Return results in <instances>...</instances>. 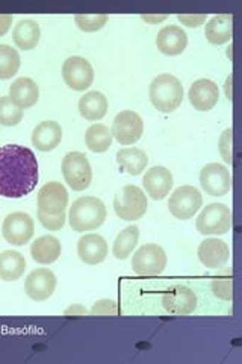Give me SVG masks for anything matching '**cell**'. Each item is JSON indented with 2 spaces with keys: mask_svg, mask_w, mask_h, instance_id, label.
Instances as JSON below:
<instances>
[{
  "mask_svg": "<svg viewBox=\"0 0 242 364\" xmlns=\"http://www.w3.org/2000/svg\"><path fill=\"white\" fill-rule=\"evenodd\" d=\"M108 243L99 234H87L77 243V255L85 264L96 266L108 257Z\"/></svg>",
  "mask_w": 242,
  "mask_h": 364,
  "instance_id": "cell-18",
  "label": "cell"
},
{
  "mask_svg": "<svg viewBox=\"0 0 242 364\" xmlns=\"http://www.w3.org/2000/svg\"><path fill=\"white\" fill-rule=\"evenodd\" d=\"M138 238H140V228L138 226H128L123 230L117 238H115L112 246V254L117 259H126L132 255L133 249L138 245Z\"/></svg>",
  "mask_w": 242,
  "mask_h": 364,
  "instance_id": "cell-30",
  "label": "cell"
},
{
  "mask_svg": "<svg viewBox=\"0 0 242 364\" xmlns=\"http://www.w3.org/2000/svg\"><path fill=\"white\" fill-rule=\"evenodd\" d=\"M21 60L16 49L8 44H0V79H11L17 75Z\"/></svg>",
  "mask_w": 242,
  "mask_h": 364,
  "instance_id": "cell-31",
  "label": "cell"
},
{
  "mask_svg": "<svg viewBox=\"0 0 242 364\" xmlns=\"http://www.w3.org/2000/svg\"><path fill=\"white\" fill-rule=\"evenodd\" d=\"M204 36L211 44L221 46L233 38V16L218 14L206 23Z\"/></svg>",
  "mask_w": 242,
  "mask_h": 364,
  "instance_id": "cell-23",
  "label": "cell"
},
{
  "mask_svg": "<svg viewBox=\"0 0 242 364\" xmlns=\"http://www.w3.org/2000/svg\"><path fill=\"white\" fill-rule=\"evenodd\" d=\"M61 242L56 237L43 235L32 243L31 255L40 264H52L61 257Z\"/></svg>",
  "mask_w": 242,
  "mask_h": 364,
  "instance_id": "cell-24",
  "label": "cell"
},
{
  "mask_svg": "<svg viewBox=\"0 0 242 364\" xmlns=\"http://www.w3.org/2000/svg\"><path fill=\"white\" fill-rule=\"evenodd\" d=\"M117 163L132 176L141 175L147 164L148 158L144 151L138 149V147H126L117 152Z\"/></svg>",
  "mask_w": 242,
  "mask_h": 364,
  "instance_id": "cell-28",
  "label": "cell"
},
{
  "mask_svg": "<svg viewBox=\"0 0 242 364\" xmlns=\"http://www.w3.org/2000/svg\"><path fill=\"white\" fill-rule=\"evenodd\" d=\"M203 205L200 191L192 186H182L170 196L168 210L176 219L188 220L197 214Z\"/></svg>",
  "mask_w": 242,
  "mask_h": 364,
  "instance_id": "cell-8",
  "label": "cell"
},
{
  "mask_svg": "<svg viewBox=\"0 0 242 364\" xmlns=\"http://www.w3.org/2000/svg\"><path fill=\"white\" fill-rule=\"evenodd\" d=\"M62 77L72 90L85 91L93 85L94 68L82 56H72L62 65Z\"/></svg>",
  "mask_w": 242,
  "mask_h": 364,
  "instance_id": "cell-10",
  "label": "cell"
},
{
  "mask_svg": "<svg viewBox=\"0 0 242 364\" xmlns=\"http://www.w3.org/2000/svg\"><path fill=\"white\" fill-rule=\"evenodd\" d=\"M197 231L203 235H224L232 230V211L224 203H211L199 214Z\"/></svg>",
  "mask_w": 242,
  "mask_h": 364,
  "instance_id": "cell-5",
  "label": "cell"
},
{
  "mask_svg": "<svg viewBox=\"0 0 242 364\" xmlns=\"http://www.w3.org/2000/svg\"><path fill=\"white\" fill-rule=\"evenodd\" d=\"M156 46L159 52L168 56L183 53L188 46L187 32L179 26H165L159 31L156 37Z\"/></svg>",
  "mask_w": 242,
  "mask_h": 364,
  "instance_id": "cell-21",
  "label": "cell"
},
{
  "mask_svg": "<svg viewBox=\"0 0 242 364\" xmlns=\"http://www.w3.org/2000/svg\"><path fill=\"white\" fill-rule=\"evenodd\" d=\"M112 132L108 127L101 123H96L93 127H89L85 134V143L91 152L103 154L106 152L112 144Z\"/></svg>",
  "mask_w": 242,
  "mask_h": 364,
  "instance_id": "cell-29",
  "label": "cell"
},
{
  "mask_svg": "<svg viewBox=\"0 0 242 364\" xmlns=\"http://www.w3.org/2000/svg\"><path fill=\"white\" fill-rule=\"evenodd\" d=\"M88 310L82 305H72L64 311V316H87Z\"/></svg>",
  "mask_w": 242,
  "mask_h": 364,
  "instance_id": "cell-40",
  "label": "cell"
},
{
  "mask_svg": "<svg viewBox=\"0 0 242 364\" xmlns=\"http://www.w3.org/2000/svg\"><path fill=\"white\" fill-rule=\"evenodd\" d=\"M167 267V254L159 245L148 243L136 250L132 258V269L140 277H158Z\"/></svg>",
  "mask_w": 242,
  "mask_h": 364,
  "instance_id": "cell-7",
  "label": "cell"
},
{
  "mask_svg": "<svg viewBox=\"0 0 242 364\" xmlns=\"http://www.w3.org/2000/svg\"><path fill=\"white\" fill-rule=\"evenodd\" d=\"M65 213L61 214H45L43 211H38V220L40 223L49 231H60L61 228L65 225Z\"/></svg>",
  "mask_w": 242,
  "mask_h": 364,
  "instance_id": "cell-36",
  "label": "cell"
},
{
  "mask_svg": "<svg viewBox=\"0 0 242 364\" xmlns=\"http://www.w3.org/2000/svg\"><path fill=\"white\" fill-rule=\"evenodd\" d=\"M89 314L91 316H117V314H120V306L117 305V302H114V301L101 299L93 305V309H91Z\"/></svg>",
  "mask_w": 242,
  "mask_h": 364,
  "instance_id": "cell-37",
  "label": "cell"
},
{
  "mask_svg": "<svg viewBox=\"0 0 242 364\" xmlns=\"http://www.w3.org/2000/svg\"><path fill=\"white\" fill-rule=\"evenodd\" d=\"M114 210L120 219L135 222L147 213L145 193L136 186L123 187L114 199Z\"/></svg>",
  "mask_w": 242,
  "mask_h": 364,
  "instance_id": "cell-4",
  "label": "cell"
},
{
  "mask_svg": "<svg viewBox=\"0 0 242 364\" xmlns=\"http://www.w3.org/2000/svg\"><path fill=\"white\" fill-rule=\"evenodd\" d=\"M200 184L207 195L224 196L232 188V178L223 164L211 163L202 168Z\"/></svg>",
  "mask_w": 242,
  "mask_h": 364,
  "instance_id": "cell-12",
  "label": "cell"
},
{
  "mask_svg": "<svg viewBox=\"0 0 242 364\" xmlns=\"http://www.w3.org/2000/svg\"><path fill=\"white\" fill-rule=\"evenodd\" d=\"M26 270V259L17 250H5L0 254V279L17 281Z\"/></svg>",
  "mask_w": 242,
  "mask_h": 364,
  "instance_id": "cell-27",
  "label": "cell"
},
{
  "mask_svg": "<svg viewBox=\"0 0 242 364\" xmlns=\"http://www.w3.org/2000/svg\"><path fill=\"white\" fill-rule=\"evenodd\" d=\"M68 205V191L61 182H48L38 191V211L45 214H61L65 213Z\"/></svg>",
  "mask_w": 242,
  "mask_h": 364,
  "instance_id": "cell-14",
  "label": "cell"
},
{
  "mask_svg": "<svg viewBox=\"0 0 242 364\" xmlns=\"http://www.w3.org/2000/svg\"><path fill=\"white\" fill-rule=\"evenodd\" d=\"M177 20L188 28H199L204 25L207 16L206 14H179Z\"/></svg>",
  "mask_w": 242,
  "mask_h": 364,
  "instance_id": "cell-38",
  "label": "cell"
},
{
  "mask_svg": "<svg viewBox=\"0 0 242 364\" xmlns=\"http://www.w3.org/2000/svg\"><path fill=\"white\" fill-rule=\"evenodd\" d=\"M143 186L147 195L153 200H163L170 195L172 188V175L164 166H155L147 170Z\"/></svg>",
  "mask_w": 242,
  "mask_h": 364,
  "instance_id": "cell-16",
  "label": "cell"
},
{
  "mask_svg": "<svg viewBox=\"0 0 242 364\" xmlns=\"http://www.w3.org/2000/svg\"><path fill=\"white\" fill-rule=\"evenodd\" d=\"M197 294L187 286H175L163 296L164 309L175 316H188L197 309Z\"/></svg>",
  "mask_w": 242,
  "mask_h": 364,
  "instance_id": "cell-13",
  "label": "cell"
},
{
  "mask_svg": "<svg viewBox=\"0 0 242 364\" xmlns=\"http://www.w3.org/2000/svg\"><path fill=\"white\" fill-rule=\"evenodd\" d=\"M62 140L61 124L53 120L41 122L32 132V144L41 152H50L56 149Z\"/></svg>",
  "mask_w": 242,
  "mask_h": 364,
  "instance_id": "cell-22",
  "label": "cell"
},
{
  "mask_svg": "<svg viewBox=\"0 0 242 364\" xmlns=\"http://www.w3.org/2000/svg\"><path fill=\"white\" fill-rule=\"evenodd\" d=\"M40 25L33 20H20L13 31V40L17 48L21 50L35 49L37 44L40 43Z\"/></svg>",
  "mask_w": 242,
  "mask_h": 364,
  "instance_id": "cell-26",
  "label": "cell"
},
{
  "mask_svg": "<svg viewBox=\"0 0 242 364\" xmlns=\"http://www.w3.org/2000/svg\"><path fill=\"white\" fill-rule=\"evenodd\" d=\"M144 21L150 23V25H158V23L164 21L167 18V16H143L141 17Z\"/></svg>",
  "mask_w": 242,
  "mask_h": 364,
  "instance_id": "cell-41",
  "label": "cell"
},
{
  "mask_svg": "<svg viewBox=\"0 0 242 364\" xmlns=\"http://www.w3.org/2000/svg\"><path fill=\"white\" fill-rule=\"evenodd\" d=\"M35 232V223L28 213L16 211L8 214L2 225V235L9 245H26Z\"/></svg>",
  "mask_w": 242,
  "mask_h": 364,
  "instance_id": "cell-9",
  "label": "cell"
},
{
  "mask_svg": "<svg viewBox=\"0 0 242 364\" xmlns=\"http://www.w3.org/2000/svg\"><path fill=\"white\" fill-rule=\"evenodd\" d=\"M202 264L209 269H221L227 264L230 258V250L226 242L220 238H206L197 250Z\"/></svg>",
  "mask_w": 242,
  "mask_h": 364,
  "instance_id": "cell-17",
  "label": "cell"
},
{
  "mask_svg": "<svg viewBox=\"0 0 242 364\" xmlns=\"http://www.w3.org/2000/svg\"><path fill=\"white\" fill-rule=\"evenodd\" d=\"M232 81H233V75L230 73V76L226 79V96L227 99L232 102L233 100V95H232Z\"/></svg>",
  "mask_w": 242,
  "mask_h": 364,
  "instance_id": "cell-42",
  "label": "cell"
},
{
  "mask_svg": "<svg viewBox=\"0 0 242 364\" xmlns=\"http://www.w3.org/2000/svg\"><path fill=\"white\" fill-rule=\"evenodd\" d=\"M23 120V109L17 108L9 96L0 97V124L4 127H16Z\"/></svg>",
  "mask_w": 242,
  "mask_h": 364,
  "instance_id": "cell-32",
  "label": "cell"
},
{
  "mask_svg": "<svg viewBox=\"0 0 242 364\" xmlns=\"http://www.w3.org/2000/svg\"><path fill=\"white\" fill-rule=\"evenodd\" d=\"M76 25L84 32H97L108 23L106 14H77L75 17Z\"/></svg>",
  "mask_w": 242,
  "mask_h": 364,
  "instance_id": "cell-34",
  "label": "cell"
},
{
  "mask_svg": "<svg viewBox=\"0 0 242 364\" xmlns=\"http://www.w3.org/2000/svg\"><path fill=\"white\" fill-rule=\"evenodd\" d=\"M189 102L191 105L199 111H209L220 99V90L211 79H199L189 88Z\"/></svg>",
  "mask_w": 242,
  "mask_h": 364,
  "instance_id": "cell-19",
  "label": "cell"
},
{
  "mask_svg": "<svg viewBox=\"0 0 242 364\" xmlns=\"http://www.w3.org/2000/svg\"><path fill=\"white\" fill-rule=\"evenodd\" d=\"M111 132L120 144H133L143 136L144 122L138 112L126 109L119 112L114 119Z\"/></svg>",
  "mask_w": 242,
  "mask_h": 364,
  "instance_id": "cell-11",
  "label": "cell"
},
{
  "mask_svg": "<svg viewBox=\"0 0 242 364\" xmlns=\"http://www.w3.org/2000/svg\"><path fill=\"white\" fill-rule=\"evenodd\" d=\"M212 291L218 299L223 301H232L233 299V279L232 272H226L224 277H215L212 284Z\"/></svg>",
  "mask_w": 242,
  "mask_h": 364,
  "instance_id": "cell-33",
  "label": "cell"
},
{
  "mask_svg": "<svg viewBox=\"0 0 242 364\" xmlns=\"http://www.w3.org/2000/svg\"><path fill=\"white\" fill-rule=\"evenodd\" d=\"M150 100L160 112L176 111L183 100V85L176 76L170 73L159 75L150 84Z\"/></svg>",
  "mask_w": 242,
  "mask_h": 364,
  "instance_id": "cell-3",
  "label": "cell"
},
{
  "mask_svg": "<svg viewBox=\"0 0 242 364\" xmlns=\"http://www.w3.org/2000/svg\"><path fill=\"white\" fill-rule=\"evenodd\" d=\"M38 161L29 147L6 144L0 147V196L21 199L38 184Z\"/></svg>",
  "mask_w": 242,
  "mask_h": 364,
  "instance_id": "cell-1",
  "label": "cell"
},
{
  "mask_svg": "<svg viewBox=\"0 0 242 364\" xmlns=\"http://www.w3.org/2000/svg\"><path fill=\"white\" fill-rule=\"evenodd\" d=\"M218 147H220V154L224 161L227 164H232L233 163V129L232 128H227L221 134Z\"/></svg>",
  "mask_w": 242,
  "mask_h": 364,
  "instance_id": "cell-35",
  "label": "cell"
},
{
  "mask_svg": "<svg viewBox=\"0 0 242 364\" xmlns=\"http://www.w3.org/2000/svg\"><path fill=\"white\" fill-rule=\"evenodd\" d=\"M56 289V277L49 269H37L29 273L25 282V291L31 299L41 302L49 299Z\"/></svg>",
  "mask_w": 242,
  "mask_h": 364,
  "instance_id": "cell-15",
  "label": "cell"
},
{
  "mask_svg": "<svg viewBox=\"0 0 242 364\" xmlns=\"http://www.w3.org/2000/svg\"><path fill=\"white\" fill-rule=\"evenodd\" d=\"M79 112L85 120H101L108 112V99L100 91H88L79 100Z\"/></svg>",
  "mask_w": 242,
  "mask_h": 364,
  "instance_id": "cell-25",
  "label": "cell"
},
{
  "mask_svg": "<svg viewBox=\"0 0 242 364\" xmlns=\"http://www.w3.org/2000/svg\"><path fill=\"white\" fill-rule=\"evenodd\" d=\"M13 25V16L11 14H0V37H4Z\"/></svg>",
  "mask_w": 242,
  "mask_h": 364,
  "instance_id": "cell-39",
  "label": "cell"
},
{
  "mask_svg": "<svg viewBox=\"0 0 242 364\" xmlns=\"http://www.w3.org/2000/svg\"><path fill=\"white\" fill-rule=\"evenodd\" d=\"M62 175L72 190H87L93 179V170L87 155L82 152H68L62 159Z\"/></svg>",
  "mask_w": 242,
  "mask_h": 364,
  "instance_id": "cell-6",
  "label": "cell"
},
{
  "mask_svg": "<svg viewBox=\"0 0 242 364\" xmlns=\"http://www.w3.org/2000/svg\"><path fill=\"white\" fill-rule=\"evenodd\" d=\"M106 207L100 199L94 196L79 198L70 207L68 222L76 232L93 231L100 228L106 220Z\"/></svg>",
  "mask_w": 242,
  "mask_h": 364,
  "instance_id": "cell-2",
  "label": "cell"
},
{
  "mask_svg": "<svg viewBox=\"0 0 242 364\" xmlns=\"http://www.w3.org/2000/svg\"><path fill=\"white\" fill-rule=\"evenodd\" d=\"M40 88L31 77H18L9 87V99L20 109H28L38 102Z\"/></svg>",
  "mask_w": 242,
  "mask_h": 364,
  "instance_id": "cell-20",
  "label": "cell"
}]
</instances>
